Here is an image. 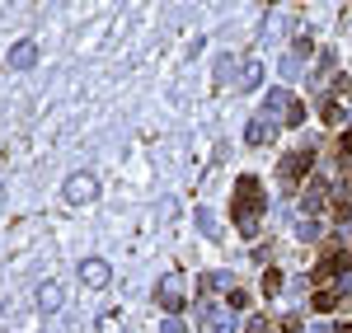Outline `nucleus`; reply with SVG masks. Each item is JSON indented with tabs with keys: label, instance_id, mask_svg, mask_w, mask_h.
Segmentation results:
<instances>
[{
	"label": "nucleus",
	"instance_id": "1",
	"mask_svg": "<svg viewBox=\"0 0 352 333\" xmlns=\"http://www.w3.org/2000/svg\"><path fill=\"white\" fill-rule=\"evenodd\" d=\"M263 183L254 179V174H240L235 179V230H240L244 240H254L258 235V216H263Z\"/></svg>",
	"mask_w": 352,
	"mask_h": 333
},
{
	"label": "nucleus",
	"instance_id": "2",
	"mask_svg": "<svg viewBox=\"0 0 352 333\" xmlns=\"http://www.w3.org/2000/svg\"><path fill=\"white\" fill-rule=\"evenodd\" d=\"M61 197H66L71 207H85V202H94V197H99V179H94V174H85V169H76V174L61 183Z\"/></svg>",
	"mask_w": 352,
	"mask_h": 333
},
{
	"label": "nucleus",
	"instance_id": "3",
	"mask_svg": "<svg viewBox=\"0 0 352 333\" xmlns=\"http://www.w3.org/2000/svg\"><path fill=\"white\" fill-rule=\"evenodd\" d=\"M184 291H188V282H184V273H164V282L155 286V301H160V310H169V314H179V310H184Z\"/></svg>",
	"mask_w": 352,
	"mask_h": 333
},
{
	"label": "nucleus",
	"instance_id": "4",
	"mask_svg": "<svg viewBox=\"0 0 352 333\" xmlns=\"http://www.w3.org/2000/svg\"><path fill=\"white\" fill-rule=\"evenodd\" d=\"M80 282H85V286H94V291H104V286L113 282V268L104 263V258H85V263H80Z\"/></svg>",
	"mask_w": 352,
	"mask_h": 333
},
{
	"label": "nucleus",
	"instance_id": "5",
	"mask_svg": "<svg viewBox=\"0 0 352 333\" xmlns=\"http://www.w3.org/2000/svg\"><path fill=\"white\" fill-rule=\"evenodd\" d=\"M202 324H207V333H235V310H230V306L202 310Z\"/></svg>",
	"mask_w": 352,
	"mask_h": 333
},
{
	"label": "nucleus",
	"instance_id": "6",
	"mask_svg": "<svg viewBox=\"0 0 352 333\" xmlns=\"http://www.w3.org/2000/svg\"><path fill=\"white\" fill-rule=\"evenodd\" d=\"M324 202H329L324 179H310V183H305V193H300V216H315V211H320Z\"/></svg>",
	"mask_w": 352,
	"mask_h": 333
},
{
	"label": "nucleus",
	"instance_id": "7",
	"mask_svg": "<svg viewBox=\"0 0 352 333\" xmlns=\"http://www.w3.org/2000/svg\"><path fill=\"white\" fill-rule=\"evenodd\" d=\"M310 165H315V150H292V155L282 160V179H292V183H296V179L310 174Z\"/></svg>",
	"mask_w": 352,
	"mask_h": 333
},
{
	"label": "nucleus",
	"instance_id": "8",
	"mask_svg": "<svg viewBox=\"0 0 352 333\" xmlns=\"http://www.w3.org/2000/svg\"><path fill=\"white\" fill-rule=\"evenodd\" d=\"M33 66H38V43H33V38L14 43V47H10V71H33Z\"/></svg>",
	"mask_w": 352,
	"mask_h": 333
},
{
	"label": "nucleus",
	"instance_id": "9",
	"mask_svg": "<svg viewBox=\"0 0 352 333\" xmlns=\"http://www.w3.org/2000/svg\"><path fill=\"white\" fill-rule=\"evenodd\" d=\"M287 108H292V94H287V89H272L268 99H263V117H272V122H277V117L287 122Z\"/></svg>",
	"mask_w": 352,
	"mask_h": 333
},
{
	"label": "nucleus",
	"instance_id": "10",
	"mask_svg": "<svg viewBox=\"0 0 352 333\" xmlns=\"http://www.w3.org/2000/svg\"><path fill=\"white\" fill-rule=\"evenodd\" d=\"M61 301H66L61 282H43V286H38V310H47V314H52V310H61Z\"/></svg>",
	"mask_w": 352,
	"mask_h": 333
},
{
	"label": "nucleus",
	"instance_id": "11",
	"mask_svg": "<svg viewBox=\"0 0 352 333\" xmlns=\"http://www.w3.org/2000/svg\"><path fill=\"white\" fill-rule=\"evenodd\" d=\"M268 137H272V132H268V117L258 113V117H254V122L244 127V141H249V146H263V141H268Z\"/></svg>",
	"mask_w": 352,
	"mask_h": 333
},
{
	"label": "nucleus",
	"instance_id": "12",
	"mask_svg": "<svg viewBox=\"0 0 352 333\" xmlns=\"http://www.w3.org/2000/svg\"><path fill=\"white\" fill-rule=\"evenodd\" d=\"M263 84V66L258 61H244L240 66V89H258Z\"/></svg>",
	"mask_w": 352,
	"mask_h": 333
},
{
	"label": "nucleus",
	"instance_id": "13",
	"mask_svg": "<svg viewBox=\"0 0 352 333\" xmlns=\"http://www.w3.org/2000/svg\"><path fill=\"white\" fill-rule=\"evenodd\" d=\"M296 240H305V244H310V240H320V225H315V216H300V221H296Z\"/></svg>",
	"mask_w": 352,
	"mask_h": 333
},
{
	"label": "nucleus",
	"instance_id": "14",
	"mask_svg": "<svg viewBox=\"0 0 352 333\" xmlns=\"http://www.w3.org/2000/svg\"><path fill=\"white\" fill-rule=\"evenodd\" d=\"M197 230H202V235H212V240H221V235H217V216H212L207 207H197Z\"/></svg>",
	"mask_w": 352,
	"mask_h": 333
},
{
	"label": "nucleus",
	"instance_id": "15",
	"mask_svg": "<svg viewBox=\"0 0 352 333\" xmlns=\"http://www.w3.org/2000/svg\"><path fill=\"white\" fill-rule=\"evenodd\" d=\"M160 333H188V324H184V314H164Z\"/></svg>",
	"mask_w": 352,
	"mask_h": 333
},
{
	"label": "nucleus",
	"instance_id": "16",
	"mask_svg": "<svg viewBox=\"0 0 352 333\" xmlns=\"http://www.w3.org/2000/svg\"><path fill=\"white\" fill-rule=\"evenodd\" d=\"M300 122H305V104L292 99V108H287V127H300Z\"/></svg>",
	"mask_w": 352,
	"mask_h": 333
},
{
	"label": "nucleus",
	"instance_id": "17",
	"mask_svg": "<svg viewBox=\"0 0 352 333\" xmlns=\"http://www.w3.org/2000/svg\"><path fill=\"white\" fill-rule=\"evenodd\" d=\"M263 291H268V296H277V291H282V273H277V268H268V273H263Z\"/></svg>",
	"mask_w": 352,
	"mask_h": 333
},
{
	"label": "nucleus",
	"instance_id": "18",
	"mask_svg": "<svg viewBox=\"0 0 352 333\" xmlns=\"http://www.w3.org/2000/svg\"><path fill=\"white\" fill-rule=\"evenodd\" d=\"M230 71H235V61H230V56H221V61H217V84L230 80Z\"/></svg>",
	"mask_w": 352,
	"mask_h": 333
},
{
	"label": "nucleus",
	"instance_id": "19",
	"mask_svg": "<svg viewBox=\"0 0 352 333\" xmlns=\"http://www.w3.org/2000/svg\"><path fill=\"white\" fill-rule=\"evenodd\" d=\"M338 306V291H320V296H315V310H333Z\"/></svg>",
	"mask_w": 352,
	"mask_h": 333
},
{
	"label": "nucleus",
	"instance_id": "20",
	"mask_svg": "<svg viewBox=\"0 0 352 333\" xmlns=\"http://www.w3.org/2000/svg\"><path fill=\"white\" fill-rule=\"evenodd\" d=\"M226 306H230V310H235V314H240V310H244V306H249V296H244L240 286H235V291H230V301H226Z\"/></svg>",
	"mask_w": 352,
	"mask_h": 333
},
{
	"label": "nucleus",
	"instance_id": "21",
	"mask_svg": "<svg viewBox=\"0 0 352 333\" xmlns=\"http://www.w3.org/2000/svg\"><path fill=\"white\" fill-rule=\"evenodd\" d=\"M348 291H352V268L343 263V273H338V296H348Z\"/></svg>",
	"mask_w": 352,
	"mask_h": 333
},
{
	"label": "nucleus",
	"instance_id": "22",
	"mask_svg": "<svg viewBox=\"0 0 352 333\" xmlns=\"http://www.w3.org/2000/svg\"><path fill=\"white\" fill-rule=\"evenodd\" d=\"M338 221H343V225H348V221H352V202H348V193L338 197Z\"/></svg>",
	"mask_w": 352,
	"mask_h": 333
},
{
	"label": "nucleus",
	"instance_id": "23",
	"mask_svg": "<svg viewBox=\"0 0 352 333\" xmlns=\"http://www.w3.org/2000/svg\"><path fill=\"white\" fill-rule=\"evenodd\" d=\"M338 155H343V160L352 155V132H343V137H338Z\"/></svg>",
	"mask_w": 352,
	"mask_h": 333
},
{
	"label": "nucleus",
	"instance_id": "24",
	"mask_svg": "<svg viewBox=\"0 0 352 333\" xmlns=\"http://www.w3.org/2000/svg\"><path fill=\"white\" fill-rule=\"evenodd\" d=\"M244 333H268V319H249V329Z\"/></svg>",
	"mask_w": 352,
	"mask_h": 333
},
{
	"label": "nucleus",
	"instance_id": "25",
	"mask_svg": "<svg viewBox=\"0 0 352 333\" xmlns=\"http://www.w3.org/2000/svg\"><path fill=\"white\" fill-rule=\"evenodd\" d=\"M333 333H352V324H343V329H333Z\"/></svg>",
	"mask_w": 352,
	"mask_h": 333
}]
</instances>
